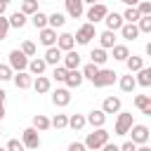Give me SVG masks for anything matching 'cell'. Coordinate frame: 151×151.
I'll list each match as a JSON object with an SVG mask.
<instances>
[{
  "mask_svg": "<svg viewBox=\"0 0 151 151\" xmlns=\"http://www.w3.org/2000/svg\"><path fill=\"white\" fill-rule=\"evenodd\" d=\"M106 142H109V132H106L104 125H101V127H97L94 132L87 134V139H85V149H101Z\"/></svg>",
  "mask_w": 151,
  "mask_h": 151,
  "instance_id": "cell-1",
  "label": "cell"
},
{
  "mask_svg": "<svg viewBox=\"0 0 151 151\" xmlns=\"http://www.w3.org/2000/svg\"><path fill=\"white\" fill-rule=\"evenodd\" d=\"M116 76H118V73L111 71V68H99L97 76L92 78V85H94V87H109V85H113Z\"/></svg>",
  "mask_w": 151,
  "mask_h": 151,
  "instance_id": "cell-2",
  "label": "cell"
},
{
  "mask_svg": "<svg viewBox=\"0 0 151 151\" xmlns=\"http://www.w3.org/2000/svg\"><path fill=\"white\" fill-rule=\"evenodd\" d=\"M73 38H76V42H78V45H87V42L94 38V24H90V21H87V24H83V26L76 31V35H73Z\"/></svg>",
  "mask_w": 151,
  "mask_h": 151,
  "instance_id": "cell-3",
  "label": "cell"
},
{
  "mask_svg": "<svg viewBox=\"0 0 151 151\" xmlns=\"http://www.w3.org/2000/svg\"><path fill=\"white\" fill-rule=\"evenodd\" d=\"M9 66H12V71H26L28 57H26L21 50H12V52H9Z\"/></svg>",
  "mask_w": 151,
  "mask_h": 151,
  "instance_id": "cell-4",
  "label": "cell"
},
{
  "mask_svg": "<svg viewBox=\"0 0 151 151\" xmlns=\"http://www.w3.org/2000/svg\"><path fill=\"white\" fill-rule=\"evenodd\" d=\"M21 144H24L26 149H38V146H40V134H38V130H35L33 125L24 130V134H21Z\"/></svg>",
  "mask_w": 151,
  "mask_h": 151,
  "instance_id": "cell-5",
  "label": "cell"
},
{
  "mask_svg": "<svg viewBox=\"0 0 151 151\" xmlns=\"http://www.w3.org/2000/svg\"><path fill=\"white\" fill-rule=\"evenodd\" d=\"M106 12H109L106 5H101V2H92L90 9H87V21H90V24H97V21H101V19L106 17Z\"/></svg>",
  "mask_w": 151,
  "mask_h": 151,
  "instance_id": "cell-6",
  "label": "cell"
},
{
  "mask_svg": "<svg viewBox=\"0 0 151 151\" xmlns=\"http://www.w3.org/2000/svg\"><path fill=\"white\" fill-rule=\"evenodd\" d=\"M127 132L132 134V142H134V144H146V142H149V137H151L146 125H134V123H132Z\"/></svg>",
  "mask_w": 151,
  "mask_h": 151,
  "instance_id": "cell-7",
  "label": "cell"
},
{
  "mask_svg": "<svg viewBox=\"0 0 151 151\" xmlns=\"http://www.w3.org/2000/svg\"><path fill=\"white\" fill-rule=\"evenodd\" d=\"M132 125V113H125V111H118V120H116V134H127Z\"/></svg>",
  "mask_w": 151,
  "mask_h": 151,
  "instance_id": "cell-8",
  "label": "cell"
},
{
  "mask_svg": "<svg viewBox=\"0 0 151 151\" xmlns=\"http://www.w3.org/2000/svg\"><path fill=\"white\" fill-rule=\"evenodd\" d=\"M52 104H54V106H68V104H71V92H68V87H57V90L52 92Z\"/></svg>",
  "mask_w": 151,
  "mask_h": 151,
  "instance_id": "cell-9",
  "label": "cell"
},
{
  "mask_svg": "<svg viewBox=\"0 0 151 151\" xmlns=\"http://www.w3.org/2000/svg\"><path fill=\"white\" fill-rule=\"evenodd\" d=\"M40 31V42L45 45V47H50V45H57V28H52V26H42V28H38Z\"/></svg>",
  "mask_w": 151,
  "mask_h": 151,
  "instance_id": "cell-10",
  "label": "cell"
},
{
  "mask_svg": "<svg viewBox=\"0 0 151 151\" xmlns=\"http://www.w3.org/2000/svg\"><path fill=\"white\" fill-rule=\"evenodd\" d=\"M83 80H85V78H83V73H80L78 68H68V71H66L64 83H66V87H68V90H71V87H80V85H83Z\"/></svg>",
  "mask_w": 151,
  "mask_h": 151,
  "instance_id": "cell-11",
  "label": "cell"
},
{
  "mask_svg": "<svg viewBox=\"0 0 151 151\" xmlns=\"http://www.w3.org/2000/svg\"><path fill=\"white\" fill-rule=\"evenodd\" d=\"M101 21H106V28L109 31H118L125 21H123V14H118V12H106V17L101 19Z\"/></svg>",
  "mask_w": 151,
  "mask_h": 151,
  "instance_id": "cell-12",
  "label": "cell"
},
{
  "mask_svg": "<svg viewBox=\"0 0 151 151\" xmlns=\"http://www.w3.org/2000/svg\"><path fill=\"white\" fill-rule=\"evenodd\" d=\"M66 2V12H68V17H73V19H80L83 17V12H85V2L83 0H64Z\"/></svg>",
  "mask_w": 151,
  "mask_h": 151,
  "instance_id": "cell-13",
  "label": "cell"
},
{
  "mask_svg": "<svg viewBox=\"0 0 151 151\" xmlns=\"http://www.w3.org/2000/svg\"><path fill=\"white\" fill-rule=\"evenodd\" d=\"M118 31H120V35H123L125 40H137V38H139V28H137V24H132V21H125Z\"/></svg>",
  "mask_w": 151,
  "mask_h": 151,
  "instance_id": "cell-14",
  "label": "cell"
},
{
  "mask_svg": "<svg viewBox=\"0 0 151 151\" xmlns=\"http://www.w3.org/2000/svg\"><path fill=\"white\" fill-rule=\"evenodd\" d=\"M12 80H14V85H17L19 90H28V87H31V83H33L31 73H26V71H17V73L12 76Z\"/></svg>",
  "mask_w": 151,
  "mask_h": 151,
  "instance_id": "cell-15",
  "label": "cell"
},
{
  "mask_svg": "<svg viewBox=\"0 0 151 151\" xmlns=\"http://www.w3.org/2000/svg\"><path fill=\"white\" fill-rule=\"evenodd\" d=\"M85 120H87L92 127H101V125L106 123V113H104L101 109H94V111H90V113H87V118H85Z\"/></svg>",
  "mask_w": 151,
  "mask_h": 151,
  "instance_id": "cell-16",
  "label": "cell"
},
{
  "mask_svg": "<svg viewBox=\"0 0 151 151\" xmlns=\"http://www.w3.org/2000/svg\"><path fill=\"white\" fill-rule=\"evenodd\" d=\"M31 85L35 87V92H38V94H45V92H50V87H52L50 78H47V76H42V73H40V76H35V80H33Z\"/></svg>",
  "mask_w": 151,
  "mask_h": 151,
  "instance_id": "cell-17",
  "label": "cell"
},
{
  "mask_svg": "<svg viewBox=\"0 0 151 151\" xmlns=\"http://www.w3.org/2000/svg\"><path fill=\"white\" fill-rule=\"evenodd\" d=\"M73 45H76V38H73L71 33H61V35H57V47H59L61 52L73 50Z\"/></svg>",
  "mask_w": 151,
  "mask_h": 151,
  "instance_id": "cell-18",
  "label": "cell"
},
{
  "mask_svg": "<svg viewBox=\"0 0 151 151\" xmlns=\"http://www.w3.org/2000/svg\"><path fill=\"white\" fill-rule=\"evenodd\" d=\"M134 106H137L142 113L151 116V97H149V94H137V97H134Z\"/></svg>",
  "mask_w": 151,
  "mask_h": 151,
  "instance_id": "cell-19",
  "label": "cell"
},
{
  "mask_svg": "<svg viewBox=\"0 0 151 151\" xmlns=\"http://www.w3.org/2000/svg\"><path fill=\"white\" fill-rule=\"evenodd\" d=\"M42 59H45L47 64H52V66H57V64H59V59H61V50H59L57 45H50Z\"/></svg>",
  "mask_w": 151,
  "mask_h": 151,
  "instance_id": "cell-20",
  "label": "cell"
},
{
  "mask_svg": "<svg viewBox=\"0 0 151 151\" xmlns=\"http://www.w3.org/2000/svg\"><path fill=\"white\" fill-rule=\"evenodd\" d=\"M101 111L104 113H118L120 111V99L118 97H106L104 104H101Z\"/></svg>",
  "mask_w": 151,
  "mask_h": 151,
  "instance_id": "cell-21",
  "label": "cell"
},
{
  "mask_svg": "<svg viewBox=\"0 0 151 151\" xmlns=\"http://www.w3.org/2000/svg\"><path fill=\"white\" fill-rule=\"evenodd\" d=\"M99 45H101L104 50H111V47L116 45V31H109V28H106V31L99 35Z\"/></svg>",
  "mask_w": 151,
  "mask_h": 151,
  "instance_id": "cell-22",
  "label": "cell"
},
{
  "mask_svg": "<svg viewBox=\"0 0 151 151\" xmlns=\"http://www.w3.org/2000/svg\"><path fill=\"white\" fill-rule=\"evenodd\" d=\"M64 66H66V68H78V66H80V54H78L76 50H66Z\"/></svg>",
  "mask_w": 151,
  "mask_h": 151,
  "instance_id": "cell-23",
  "label": "cell"
},
{
  "mask_svg": "<svg viewBox=\"0 0 151 151\" xmlns=\"http://www.w3.org/2000/svg\"><path fill=\"white\" fill-rule=\"evenodd\" d=\"M28 71H31V76H40V73H45V68H47V61L45 59H33V61H28V66H26Z\"/></svg>",
  "mask_w": 151,
  "mask_h": 151,
  "instance_id": "cell-24",
  "label": "cell"
},
{
  "mask_svg": "<svg viewBox=\"0 0 151 151\" xmlns=\"http://www.w3.org/2000/svg\"><path fill=\"white\" fill-rule=\"evenodd\" d=\"M137 73V85H142V87H149L151 85V68H146V66H142L139 71H134Z\"/></svg>",
  "mask_w": 151,
  "mask_h": 151,
  "instance_id": "cell-25",
  "label": "cell"
},
{
  "mask_svg": "<svg viewBox=\"0 0 151 151\" xmlns=\"http://www.w3.org/2000/svg\"><path fill=\"white\" fill-rule=\"evenodd\" d=\"M125 64H127V71L130 73H134V71H139L142 66H144V57H137V54H127V59H125Z\"/></svg>",
  "mask_w": 151,
  "mask_h": 151,
  "instance_id": "cell-26",
  "label": "cell"
},
{
  "mask_svg": "<svg viewBox=\"0 0 151 151\" xmlns=\"http://www.w3.org/2000/svg\"><path fill=\"white\" fill-rule=\"evenodd\" d=\"M33 127H35L38 132H45V130H50L52 125H50V118H47V116L38 113V116H33Z\"/></svg>",
  "mask_w": 151,
  "mask_h": 151,
  "instance_id": "cell-27",
  "label": "cell"
},
{
  "mask_svg": "<svg viewBox=\"0 0 151 151\" xmlns=\"http://www.w3.org/2000/svg\"><path fill=\"white\" fill-rule=\"evenodd\" d=\"M7 21H9V28H24L26 26V14L24 12H14Z\"/></svg>",
  "mask_w": 151,
  "mask_h": 151,
  "instance_id": "cell-28",
  "label": "cell"
},
{
  "mask_svg": "<svg viewBox=\"0 0 151 151\" xmlns=\"http://www.w3.org/2000/svg\"><path fill=\"white\" fill-rule=\"evenodd\" d=\"M90 57H92V64H97V66H104V64H106V59H109L104 47H97V50H92V52H90Z\"/></svg>",
  "mask_w": 151,
  "mask_h": 151,
  "instance_id": "cell-29",
  "label": "cell"
},
{
  "mask_svg": "<svg viewBox=\"0 0 151 151\" xmlns=\"http://www.w3.org/2000/svg\"><path fill=\"white\" fill-rule=\"evenodd\" d=\"M85 125H87L85 116H80V113H73V116L68 118V125H66V127H71V130H83Z\"/></svg>",
  "mask_w": 151,
  "mask_h": 151,
  "instance_id": "cell-30",
  "label": "cell"
},
{
  "mask_svg": "<svg viewBox=\"0 0 151 151\" xmlns=\"http://www.w3.org/2000/svg\"><path fill=\"white\" fill-rule=\"evenodd\" d=\"M64 24H66V17H64V14H59V12L47 14V26H52V28H61Z\"/></svg>",
  "mask_w": 151,
  "mask_h": 151,
  "instance_id": "cell-31",
  "label": "cell"
},
{
  "mask_svg": "<svg viewBox=\"0 0 151 151\" xmlns=\"http://www.w3.org/2000/svg\"><path fill=\"white\" fill-rule=\"evenodd\" d=\"M31 24H33L35 28L47 26V14H45V12H40V9H38V12H33V14H31Z\"/></svg>",
  "mask_w": 151,
  "mask_h": 151,
  "instance_id": "cell-32",
  "label": "cell"
},
{
  "mask_svg": "<svg viewBox=\"0 0 151 151\" xmlns=\"http://www.w3.org/2000/svg\"><path fill=\"white\" fill-rule=\"evenodd\" d=\"M134 87H137V80H134V76H132V73L120 78V90H123V92H132Z\"/></svg>",
  "mask_w": 151,
  "mask_h": 151,
  "instance_id": "cell-33",
  "label": "cell"
},
{
  "mask_svg": "<svg viewBox=\"0 0 151 151\" xmlns=\"http://www.w3.org/2000/svg\"><path fill=\"white\" fill-rule=\"evenodd\" d=\"M142 14L137 12V7L134 5H127V9L123 12V21H132V24H137V19H139Z\"/></svg>",
  "mask_w": 151,
  "mask_h": 151,
  "instance_id": "cell-34",
  "label": "cell"
},
{
  "mask_svg": "<svg viewBox=\"0 0 151 151\" xmlns=\"http://www.w3.org/2000/svg\"><path fill=\"white\" fill-rule=\"evenodd\" d=\"M137 21H139V24H137L139 33H151V14H142Z\"/></svg>",
  "mask_w": 151,
  "mask_h": 151,
  "instance_id": "cell-35",
  "label": "cell"
},
{
  "mask_svg": "<svg viewBox=\"0 0 151 151\" xmlns=\"http://www.w3.org/2000/svg\"><path fill=\"white\" fill-rule=\"evenodd\" d=\"M50 125L57 127V130H64V127L68 125V116H66V113H57V116L50 120Z\"/></svg>",
  "mask_w": 151,
  "mask_h": 151,
  "instance_id": "cell-36",
  "label": "cell"
},
{
  "mask_svg": "<svg viewBox=\"0 0 151 151\" xmlns=\"http://www.w3.org/2000/svg\"><path fill=\"white\" fill-rule=\"evenodd\" d=\"M111 50H113V59H118V61H125L127 54H130V50H127L125 45H113Z\"/></svg>",
  "mask_w": 151,
  "mask_h": 151,
  "instance_id": "cell-37",
  "label": "cell"
},
{
  "mask_svg": "<svg viewBox=\"0 0 151 151\" xmlns=\"http://www.w3.org/2000/svg\"><path fill=\"white\" fill-rule=\"evenodd\" d=\"M21 12L26 17H31L33 12H38V0H21Z\"/></svg>",
  "mask_w": 151,
  "mask_h": 151,
  "instance_id": "cell-38",
  "label": "cell"
},
{
  "mask_svg": "<svg viewBox=\"0 0 151 151\" xmlns=\"http://www.w3.org/2000/svg\"><path fill=\"white\" fill-rule=\"evenodd\" d=\"M97 71H99V66L90 61V64H85V66H83V71H80V73H83V78H87V80H92V78L97 76Z\"/></svg>",
  "mask_w": 151,
  "mask_h": 151,
  "instance_id": "cell-39",
  "label": "cell"
},
{
  "mask_svg": "<svg viewBox=\"0 0 151 151\" xmlns=\"http://www.w3.org/2000/svg\"><path fill=\"white\" fill-rule=\"evenodd\" d=\"M12 76H14L12 66L9 64H0V80H12Z\"/></svg>",
  "mask_w": 151,
  "mask_h": 151,
  "instance_id": "cell-40",
  "label": "cell"
},
{
  "mask_svg": "<svg viewBox=\"0 0 151 151\" xmlns=\"http://www.w3.org/2000/svg\"><path fill=\"white\" fill-rule=\"evenodd\" d=\"M9 33V21L5 19V14H0V40H5Z\"/></svg>",
  "mask_w": 151,
  "mask_h": 151,
  "instance_id": "cell-41",
  "label": "cell"
},
{
  "mask_svg": "<svg viewBox=\"0 0 151 151\" xmlns=\"http://www.w3.org/2000/svg\"><path fill=\"white\" fill-rule=\"evenodd\" d=\"M134 7H137L139 14H151V2H149V0H139Z\"/></svg>",
  "mask_w": 151,
  "mask_h": 151,
  "instance_id": "cell-42",
  "label": "cell"
},
{
  "mask_svg": "<svg viewBox=\"0 0 151 151\" xmlns=\"http://www.w3.org/2000/svg\"><path fill=\"white\" fill-rule=\"evenodd\" d=\"M21 52H24L26 57H33V54H35V45H33L31 40H24V42H21Z\"/></svg>",
  "mask_w": 151,
  "mask_h": 151,
  "instance_id": "cell-43",
  "label": "cell"
},
{
  "mask_svg": "<svg viewBox=\"0 0 151 151\" xmlns=\"http://www.w3.org/2000/svg\"><path fill=\"white\" fill-rule=\"evenodd\" d=\"M66 71H68L66 66H54V73H52V76H54V80L64 83V78H66Z\"/></svg>",
  "mask_w": 151,
  "mask_h": 151,
  "instance_id": "cell-44",
  "label": "cell"
},
{
  "mask_svg": "<svg viewBox=\"0 0 151 151\" xmlns=\"http://www.w3.org/2000/svg\"><path fill=\"white\" fill-rule=\"evenodd\" d=\"M7 149H9V151H17V149H24V144H21L19 139H9V142H7Z\"/></svg>",
  "mask_w": 151,
  "mask_h": 151,
  "instance_id": "cell-45",
  "label": "cell"
},
{
  "mask_svg": "<svg viewBox=\"0 0 151 151\" xmlns=\"http://www.w3.org/2000/svg\"><path fill=\"white\" fill-rule=\"evenodd\" d=\"M118 149H123V151H134V149H137V144H134V142L130 139V142H123V144H120Z\"/></svg>",
  "mask_w": 151,
  "mask_h": 151,
  "instance_id": "cell-46",
  "label": "cell"
},
{
  "mask_svg": "<svg viewBox=\"0 0 151 151\" xmlns=\"http://www.w3.org/2000/svg\"><path fill=\"white\" fill-rule=\"evenodd\" d=\"M85 149V144H80V142H73V144H68V151H83Z\"/></svg>",
  "mask_w": 151,
  "mask_h": 151,
  "instance_id": "cell-47",
  "label": "cell"
},
{
  "mask_svg": "<svg viewBox=\"0 0 151 151\" xmlns=\"http://www.w3.org/2000/svg\"><path fill=\"white\" fill-rule=\"evenodd\" d=\"M5 118V101H0V120Z\"/></svg>",
  "mask_w": 151,
  "mask_h": 151,
  "instance_id": "cell-48",
  "label": "cell"
},
{
  "mask_svg": "<svg viewBox=\"0 0 151 151\" xmlns=\"http://www.w3.org/2000/svg\"><path fill=\"white\" fill-rule=\"evenodd\" d=\"M5 97H7V92H5L2 87H0V101H5Z\"/></svg>",
  "mask_w": 151,
  "mask_h": 151,
  "instance_id": "cell-49",
  "label": "cell"
},
{
  "mask_svg": "<svg viewBox=\"0 0 151 151\" xmlns=\"http://www.w3.org/2000/svg\"><path fill=\"white\" fill-rule=\"evenodd\" d=\"M5 9H7V5H5V2L0 0V14H5Z\"/></svg>",
  "mask_w": 151,
  "mask_h": 151,
  "instance_id": "cell-50",
  "label": "cell"
},
{
  "mask_svg": "<svg viewBox=\"0 0 151 151\" xmlns=\"http://www.w3.org/2000/svg\"><path fill=\"white\" fill-rule=\"evenodd\" d=\"M120 2H125V5H137L139 0H120Z\"/></svg>",
  "mask_w": 151,
  "mask_h": 151,
  "instance_id": "cell-51",
  "label": "cell"
},
{
  "mask_svg": "<svg viewBox=\"0 0 151 151\" xmlns=\"http://www.w3.org/2000/svg\"><path fill=\"white\" fill-rule=\"evenodd\" d=\"M83 2H87V5H92V2H99V0H83Z\"/></svg>",
  "mask_w": 151,
  "mask_h": 151,
  "instance_id": "cell-52",
  "label": "cell"
},
{
  "mask_svg": "<svg viewBox=\"0 0 151 151\" xmlns=\"http://www.w3.org/2000/svg\"><path fill=\"white\" fill-rule=\"evenodd\" d=\"M2 2H5V5H9V2H12V0H2Z\"/></svg>",
  "mask_w": 151,
  "mask_h": 151,
  "instance_id": "cell-53",
  "label": "cell"
},
{
  "mask_svg": "<svg viewBox=\"0 0 151 151\" xmlns=\"http://www.w3.org/2000/svg\"><path fill=\"white\" fill-rule=\"evenodd\" d=\"M38 2H47V0H38Z\"/></svg>",
  "mask_w": 151,
  "mask_h": 151,
  "instance_id": "cell-54",
  "label": "cell"
},
{
  "mask_svg": "<svg viewBox=\"0 0 151 151\" xmlns=\"http://www.w3.org/2000/svg\"><path fill=\"white\" fill-rule=\"evenodd\" d=\"M0 134H2V130H0Z\"/></svg>",
  "mask_w": 151,
  "mask_h": 151,
  "instance_id": "cell-55",
  "label": "cell"
}]
</instances>
